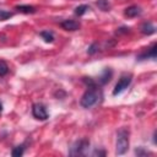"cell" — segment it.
I'll use <instances>...</instances> for the list:
<instances>
[{"mask_svg":"<svg viewBox=\"0 0 157 157\" xmlns=\"http://www.w3.org/2000/svg\"><path fill=\"white\" fill-rule=\"evenodd\" d=\"M23 151H25V147H23L22 145H20V146H16V147L12 148L11 155H12L13 157H20V156L23 155Z\"/></svg>","mask_w":157,"mask_h":157,"instance_id":"cell-15","label":"cell"},{"mask_svg":"<svg viewBox=\"0 0 157 157\" xmlns=\"http://www.w3.org/2000/svg\"><path fill=\"white\" fill-rule=\"evenodd\" d=\"M97 48H98V45H97L96 43H93V44H91V47L88 48V50H87V53L92 55V54H94V53L97 52Z\"/></svg>","mask_w":157,"mask_h":157,"instance_id":"cell-18","label":"cell"},{"mask_svg":"<svg viewBox=\"0 0 157 157\" xmlns=\"http://www.w3.org/2000/svg\"><path fill=\"white\" fill-rule=\"evenodd\" d=\"M16 10L22 13H34L36 12V7L31 6V5H17Z\"/></svg>","mask_w":157,"mask_h":157,"instance_id":"cell-11","label":"cell"},{"mask_svg":"<svg viewBox=\"0 0 157 157\" xmlns=\"http://www.w3.org/2000/svg\"><path fill=\"white\" fill-rule=\"evenodd\" d=\"M32 115L38 120H47L49 114L47 112V108L42 103H36L32 107Z\"/></svg>","mask_w":157,"mask_h":157,"instance_id":"cell-5","label":"cell"},{"mask_svg":"<svg viewBox=\"0 0 157 157\" xmlns=\"http://www.w3.org/2000/svg\"><path fill=\"white\" fill-rule=\"evenodd\" d=\"M40 37L44 39V42H47V43H52L53 40H54V36H53V33L52 32H49V31H42L40 32Z\"/></svg>","mask_w":157,"mask_h":157,"instance_id":"cell-14","label":"cell"},{"mask_svg":"<svg viewBox=\"0 0 157 157\" xmlns=\"http://www.w3.org/2000/svg\"><path fill=\"white\" fill-rule=\"evenodd\" d=\"M99 96H101L99 91L93 85H91V87H88V90L82 94L80 103H81V105L83 108H91L98 102Z\"/></svg>","mask_w":157,"mask_h":157,"instance_id":"cell-1","label":"cell"},{"mask_svg":"<svg viewBox=\"0 0 157 157\" xmlns=\"http://www.w3.org/2000/svg\"><path fill=\"white\" fill-rule=\"evenodd\" d=\"M9 72V66L4 60H0V76H5Z\"/></svg>","mask_w":157,"mask_h":157,"instance_id":"cell-16","label":"cell"},{"mask_svg":"<svg viewBox=\"0 0 157 157\" xmlns=\"http://www.w3.org/2000/svg\"><path fill=\"white\" fill-rule=\"evenodd\" d=\"M110 77H112V70L109 67H105L103 70V72L101 74V76L98 77V81H99L101 85H105L110 80Z\"/></svg>","mask_w":157,"mask_h":157,"instance_id":"cell-9","label":"cell"},{"mask_svg":"<svg viewBox=\"0 0 157 157\" xmlns=\"http://www.w3.org/2000/svg\"><path fill=\"white\" fill-rule=\"evenodd\" d=\"M135 153H136L137 156H145V155H147L148 152H147L146 150H144L142 147H137V148L135 150Z\"/></svg>","mask_w":157,"mask_h":157,"instance_id":"cell-19","label":"cell"},{"mask_svg":"<svg viewBox=\"0 0 157 157\" xmlns=\"http://www.w3.org/2000/svg\"><path fill=\"white\" fill-rule=\"evenodd\" d=\"M10 17H12V12H9L6 10L0 9V21H5V20H7Z\"/></svg>","mask_w":157,"mask_h":157,"instance_id":"cell-17","label":"cell"},{"mask_svg":"<svg viewBox=\"0 0 157 157\" xmlns=\"http://www.w3.org/2000/svg\"><path fill=\"white\" fill-rule=\"evenodd\" d=\"M88 147H90V141H88L87 139L77 140V141L70 147L69 155H70V156H85V155L87 153Z\"/></svg>","mask_w":157,"mask_h":157,"instance_id":"cell-3","label":"cell"},{"mask_svg":"<svg viewBox=\"0 0 157 157\" xmlns=\"http://www.w3.org/2000/svg\"><path fill=\"white\" fill-rule=\"evenodd\" d=\"M1 112H2V103H1V101H0V114H1Z\"/></svg>","mask_w":157,"mask_h":157,"instance_id":"cell-21","label":"cell"},{"mask_svg":"<svg viewBox=\"0 0 157 157\" xmlns=\"http://www.w3.org/2000/svg\"><path fill=\"white\" fill-rule=\"evenodd\" d=\"M156 49H157V44H153L148 50L141 53V54L137 56V59H139V60H144V59H147V58L155 59V58H156Z\"/></svg>","mask_w":157,"mask_h":157,"instance_id":"cell-7","label":"cell"},{"mask_svg":"<svg viewBox=\"0 0 157 157\" xmlns=\"http://www.w3.org/2000/svg\"><path fill=\"white\" fill-rule=\"evenodd\" d=\"M96 5L98 6L99 10L102 11H109L110 10V2L108 0H97Z\"/></svg>","mask_w":157,"mask_h":157,"instance_id":"cell-12","label":"cell"},{"mask_svg":"<svg viewBox=\"0 0 157 157\" xmlns=\"http://www.w3.org/2000/svg\"><path fill=\"white\" fill-rule=\"evenodd\" d=\"M141 32L144 34H146V36H150V34H153L156 32V28H155V26L151 22H145L141 26Z\"/></svg>","mask_w":157,"mask_h":157,"instance_id":"cell-10","label":"cell"},{"mask_svg":"<svg viewBox=\"0 0 157 157\" xmlns=\"http://www.w3.org/2000/svg\"><path fill=\"white\" fill-rule=\"evenodd\" d=\"M129 131L126 129H120L117 135V144H115V153L124 155L129 147Z\"/></svg>","mask_w":157,"mask_h":157,"instance_id":"cell-2","label":"cell"},{"mask_svg":"<svg viewBox=\"0 0 157 157\" xmlns=\"http://www.w3.org/2000/svg\"><path fill=\"white\" fill-rule=\"evenodd\" d=\"M60 26L66 31H77L80 28V23L74 20H64L60 22Z\"/></svg>","mask_w":157,"mask_h":157,"instance_id":"cell-6","label":"cell"},{"mask_svg":"<svg viewBox=\"0 0 157 157\" xmlns=\"http://www.w3.org/2000/svg\"><path fill=\"white\" fill-rule=\"evenodd\" d=\"M104 155H105L104 151H98V150H96V151L93 152V156H104Z\"/></svg>","mask_w":157,"mask_h":157,"instance_id":"cell-20","label":"cell"},{"mask_svg":"<svg viewBox=\"0 0 157 157\" xmlns=\"http://www.w3.org/2000/svg\"><path fill=\"white\" fill-rule=\"evenodd\" d=\"M88 10H90V6H88V5H78V6L75 9V15H76V16H82V15H85Z\"/></svg>","mask_w":157,"mask_h":157,"instance_id":"cell-13","label":"cell"},{"mask_svg":"<svg viewBox=\"0 0 157 157\" xmlns=\"http://www.w3.org/2000/svg\"><path fill=\"white\" fill-rule=\"evenodd\" d=\"M131 80H132V76L130 74H123L120 76V78L118 80V82L115 83L114 86V90H113V96H117V94H120L123 91H125L128 88V86L131 83Z\"/></svg>","mask_w":157,"mask_h":157,"instance_id":"cell-4","label":"cell"},{"mask_svg":"<svg viewBox=\"0 0 157 157\" xmlns=\"http://www.w3.org/2000/svg\"><path fill=\"white\" fill-rule=\"evenodd\" d=\"M125 16L126 17H136V16H139L140 13H141V9L137 6V5H131V6H129V7H126L125 9Z\"/></svg>","mask_w":157,"mask_h":157,"instance_id":"cell-8","label":"cell"}]
</instances>
